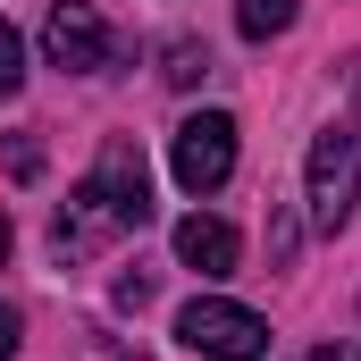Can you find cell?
<instances>
[{"label":"cell","mask_w":361,"mask_h":361,"mask_svg":"<svg viewBox=\"0 0 361 361\" xmlns=\"http://www.w3.org/2000/svg\"><path fill=\"white\" fill-rule=\"evenodd\" d=\"M135 227H152V169H143L135 143H109L101 169L59 202L51 252H59V261H85V252H101L109 235H135Z\"/></svg>","instance_id":"obj_1"},{"label":"cell","mask_w":361,"mask_h":361,"mask_svg":"<svg viewBox=\"0 0 361 361\" xmlns=\"http://www.w3.org/2000/svg\"><path fill=\"white\" fill-rule=\"evenodd\" d=\"M0 261H8V219H0Z\"/></svg>","instance_id":"obj_13"},{"label":"cell","mask_w":361,"mask_h":361,"mask_svg":"<svg viewBox=\"0 0 361 361\" xmlns=\"http://www.w3.org/2000/svg\"><path fill=\"white\" fill-rule=\"evenodd\" d=\"M302 17V0H235V25L252 34V42H269V34H286Z\"/></svg>","instance_id":"obj_7"},{"label":"cell","mask_w":361,"mask_h":361,"mask_svg":"<svg viewBox=\"0 0 361 361\" xmlns=\"http://www.w3.org/2000/svg\"><path fill=\"white\" fill-rule=\"evenodd\" d=\"M0 361H17V311L0 302Z\"/></svg>","instance_id":"obj_11"},{"label":"cell","mask_w":361,"mask_h":361,"mask_svg":"<svg viewBox=\"0 0 361 361\" xmlns=\"http://www.w3.org/2000/svg\"><path fill=\"white\" fill-rule=\"evenodd\" d=\"M311 361H361V353H353V345H319Z\"/></svg>","instance_id":"obj_12"},{"label":"cell","mask_w":361,"mask_h":361,"mask_svg":"<svg viewBox=\"0 0 361 361\" xmlns=\"http://www.w3.org/2000/svg\"><path fill=\"white\" fill-rule=\"evenodd\" d=\"M118 361H152V353H118Z\"/></svg>","instance_id":"obj_14"},{"label":"cell","mask_w":361,"mask_h":361,"mask_svg":"<svg viewBox=\"0 0 361 361\" xmlns=\"http://www.w3.org/2000/svg\"><path fill=\"white\" fill-rule=\"evenodd\" d=\"M177 261L202 269V277H227L235 261H244V235H235L227 219H202V210H193V219L177 227Z\"/></svg>","instance_id":"obj_6"},{"label":"cell","mask_w":361,"mask_h":361,"mask_svg":"<svg viewBox=\"0 0 361 361\" xmlns=\"http://www.w3.org/2000/svg\"><path fill=\"white\" fill-rule=\"evenodd\" d=\"M42 51H51L68 76H101V68H118V34L101 25V8H92V0H59V8H51Z\"/></svg>","instance_id":"obj_5"},{"label":"cell","mask_w":361,"mask_h":361,"mask_svg":"<svg viewBox=\"0 0 361 361\" xmlns=\"http://www.w3.org/2000/svg\"><path fill=\"white\" fill-rule=\"evenodd\" d=\"M202 68H210V51H202V42H169V85H193Z\"/></svg>","instance_id":"obj_9"},{"label":"cell","mask_w":361,"mask_h":361,"mask_svg":"<svg viewBox=\"0 0 361 361\" xmlns=\"http://www.w3.org/2000/svg\"><path fill=\"white\" fill-rule=\"evenodd\" d=\"M42 169V152H34V135H8V177H34Z\"/></svg>","instance_id":"obj_10"},{"label":"cell","mask_w":361,"mask_h":361,"mask_svg":"<svg viewBox=\"0 0 361 361\" xmlns=\"http://www.w3.org/2000/svg\"><path fill=\"white\" fill-rule=\"evenodd\" d=\"M169 169H177L185 193H219V185L235 177V118H227V109L185 118L177 135H169Z\"/></svg>","instance_id":"obj_4"},{"label":"cell","mask_w":361,"mask_h":361,"mask_svg":"<svg viewBox=\"0 0 361 361\" xmlns=\"http://www.w3.org/2000/svg\"><path fill=\"white\" fill-rule=\"evenodd\" d=\"M17 85H25V42H17V25L0 17V101H8Z\"/></svg>","instance_id":"obj_8"},{"label":"cell","mask_w":361,"mask_h":361,"mask_svg":"<svg viewBox=\"0 0 361 361\" xmlns=\"http://www.w3.org/2000/svg\"><path fill=\"white\" fill-rule=\"evenodd\" d=\"M177 336L202 361H261V353H269V319L244 311V302H219V294H193V302H185V311H177Z\"/></svg>","instance_id":"obj_3"},{"label":"cell","mask_w":361,"mask_h":361,"mask_svg":"<svg viewBox=\"0 0 361 361\" xmlns=\"http://www.w3.org/2000/svg\"><path fill=\"white\" fill-rule=\"evenodd\" d=\"M302 202H311V227H345L361 202V126H328L311 143V169H302Z\"/></svg>","instance_id":"obj_2"}]
</instances>
